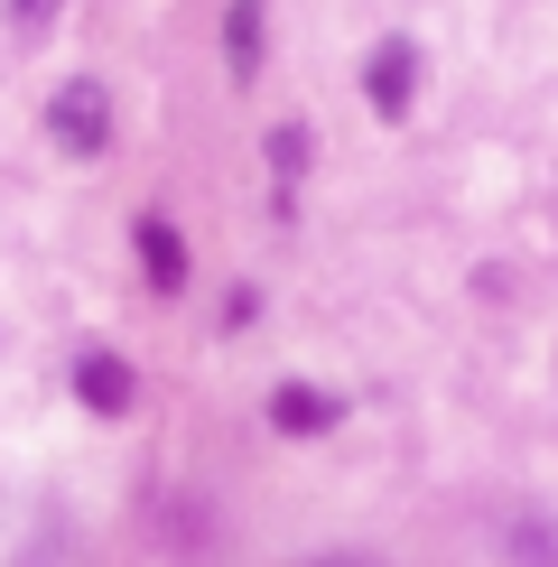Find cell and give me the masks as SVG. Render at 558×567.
I'll use <instances>...</instances> for the list:
<instances>
[{"label":"cell","instance_id":"obj_7","mask_svg":"<svg viewBox=\"0 0 558 567\" xmlns=\"http://www.w3.org/2000/svg\"><path fill=\"white\" fill-rule=\"evenodd\" d=\"M140 261H149V289H186V243H177L158 215L140 224Z\"/></svg>","mask_w":558,"mask_h":567},{"label":"cell","instance_id":"obj_4","mask_svg":"<svg viewBox=\"0 0 558 567\" xmlns=\"http://www.w3.org/2000/svg\"><path fill=\"white\" fill-rule=\"evenodd\" d=\"M270 429H279V437H326V429H335V391L279 382V391H270Z\"/></svg>","mask_w":558,"mask_h":567},{"label":"cell","instance_id":"obj_8","mask_svg":"<svg viewBox=\"0 0 558 567\" xmlns=\"http://www.w3.org/2000/svg\"><path fill=\"white\" fill-rule=\"evenodd\" d=\"M0 19H10V29H19V38H38V29H46V19H56V0H0Z\"/></svg>","mask_w":558,"mask_h":567},{"label":"cell","instance_id":"obj_6","mask_svg":"<svg viewBox=\"0 0 558 567\" xmlns=\"http://www.w3.org/2000/svg\"><path fill=\"white\" fill-rule=\"evenodd\" d=\"M298 168H308V131H298V122H279L270 131V215H298Z\"/></svg>","mask_w":558,"mask_h":567},{"label":"cell","instance_id":"obj_2","mask_svg":"<svg viewBox=\"0 0 558 567\" xmlns=\"http://www.w3.org/2000/svg\"><path fill=\"white\" fill-rule=\"evenodd\" d=\"M363 93H372L382 122H401L410 93H418V47H410V38H382V47H372V65H363Z\"/></svg>","mask_w":558,"mask_h":567},{"label":"cell","instance_id":"obj_3","mask_svg":"<svg viewBox=\"0 0 558 567\" xmlns=\"http://www.w3.org/2000/svg\"><path fill=\"white\" fill-rule=\"evenodd\" d=\"M75 400H84L93 419H122L131 400H140V382H131V363H122V353H103V344H93V353H75Z\"/></svg>","mask_w":558,"mask_h":567},{"label":"cell","instance_id":"obj_5","mask_svg":"<svg viewBox=\"0 0 558 567\" xmlns=\"http://www.w3.org/2000/svg\"><path fill=\"white\" fill-rule=\"evenodd\" d=\"M224 65H232V84L261 75V0H232L224 10Z\"/></svg>","mask_w":558,"mask_h":567},{"label":"cell","instance_id":"obj_1","mask_svg":"<svg viewBox=\"0 0 558 567\" xmlns=\"http://www.w3.org/2000/svg\"><path fill=\"white\" fill-rule=\"evenodd\" d=\"M46 140L75 150V158H103V150H112V93L93 84V75L56 84V93H46Z\"/></svg>","mask_w":558,"mask_h":567}]
</instances>
